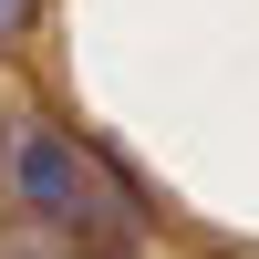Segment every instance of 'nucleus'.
<instances>
[{"mask_svg": "<svg viewBox=\"0 0 259 259\" xmlns=\"http://www.w3.org/2000/svg\"><path fill=\"white\" fill-rule=\"evenodd\" d=\"M0 166H11V207L41 218V228H62L73 249H114L124 259L166 218L135 187V166H124L114 145H94L83 124H62V114H11V156Z\"/></svg>", "mask_w": 259, "mask_h": 259, "instance_id": "1", "label": "nucleus"}, {"mask_svg": "<svg viewBox=\"0 0 259 259\" xmlns=\"http://www.w3.org/2000/svg\"><path fill=\"white\" fill-rule=\"evenodd\" d=\"M0 259H73V239L41 218H21V207H0Z\"/></svg>", "mask_w": 259, "mask_h": 259, "instance_id": "2", "label": "nucleus"}, {"mask_svg": "<svg viewBox=\"0 0 259 259\" xmlns=\"http://www.w3.org/2000/svg\"><path fill=\"white\" fill-rule=\"evenodd\" d=\"M41 11H52V0H0V62H21V52H31Z\"/></svg>", "mask_w": 259, "mask_h": 259, "instance_id": "3", "label": "nucleus"}, {"mask_svg": "<svg viewBox=\"0 0 259 259\" xmlns=\"http://www.w3.org/2000/svg\"><path fill=\"white\" fill-rule=\"evenodd\" d=\"M73 259H114V249H73Z\"/></svg>", "mask_w": 259, "mask_h": 259, "instance_id": "4", "label": "nucleus"}]
</instances>
